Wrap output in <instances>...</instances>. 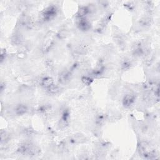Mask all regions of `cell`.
<instances>
[{"label":"cell","instance_id":"cell-1","mask_svg":"<svg viewBox=\"0 0 160 160\" xmlns=\"http://www.w3.org/2000/svg\"><path fill=\"white\" fill-rule=\"evenodd\" d=\"M58 8L54 5H51L42 10L39 15V19L42 22H47L52 21L58 14Z\"/></svg>","mask_w":160,"mask_h":160},{"label":"cell","instance_id":"cell-2","mask_svg":"<svg viewBox=\"0 0 160 160\" xmlns=\"http://www.w3.org/2000/svg\"><path fill=\"white\" fill-rule=\"evenodd\" d=\"M55 37H56V34H53L52 32H49L46 35L42 42L41 50L42 52L44 53L48 52L52 48V47L54 45Z\"/></svg>","mask_w":160,"mask_h":160},{"label":"cell","instance_id":"cell-3","mask_svg":"<svg viewBox=\"0 0 160 160\" xmlns=\"http://www.w3.org/2000/svg\"><path fill=\"white\" fill-rule=\"evenodd\" d=\"M136 100V96L132 92L126 94L122 99V106L125 108H129L134 105Z\"/></svg>","mask_w":160,"mask_h":160},{"label":"cell","instance_id":"cell-4","mask_svg":"<svg viewBox=\"0 0 160 160\" xmlns=\"http://www.w3.org/2000/svg\"><path fill=\"white\" fill-rule=\"evenodd\" d=\"M72 76V71L69 69H64L61 71L58 75V81L59 84H64L69 82Z\"/></svg>","mask_w":160,"mask_h":160},{"label":"cell","instance_id":"cell-5","mask_svg":"<svg viewBox=\"0 0 160 160\" xmlns=\"http://www.w3.org/2000/svg\"><path fill=\"white\" fill-rule=\"evenodd\" d=\"M77 22V27L78 28L83 32L88 31L90 30L91 28V24L90 22L87 19V18H81V19H76Z\"/></svg>","mask_w":160,"mask_h":160},{"label":"cell","instance_id":"cell-6","mask_svg":"<svg viewBox=\"0 0 160 160\" xmlns=\"http://www.w3.org/2000/svg\"><path fill=\"white\" fill-rule=\"evenodd\" d=\"M28 106L25 104H18L14 108V112L16 116H23L28 112Z\"/></svg>","mask_w":160,"mask_h":160},{"label":"cell","instance_id":"cell-7","mask_svg":"<svg viewBox=\"0 0 160 160\" xmlns=\"http://www.w3.org/2000/svg\"><path fill=\"white\" fill-rule=\"evenodd\" d=\"M23 39L22 34L20 32L16 31L11 36V42L14 46H19L23 42Z\"/></svg>","mask_w":160,"mask_h":160},{"label":"cell","instance_id":"cell-8","mask_svg":"<svg viewBox=\"0 0 160 160\" xmlns=\"http://www.w3.org/2000/svg\"><path fill=\"white\" fill-rule=\"evenodd\" d=\"M54 84V79L50 76H44L40 79V85L44 89H46L49 88L51 86Z\"/></svg>","mask_w":160,"mask_h":160},{"label":"cell","instance_id":"cell-9","mask_svg":"<svg viewBox=\"0 0 160 160\" xmlns=\"http://www.w3.org/2000/svg\"><path fill=\"white\" fill-rule=\"evenodd\" d=\"M133 65L132 62L131 60H130L128 58H124L122 59V61L121 62L120 64V68L121 70L122 71H128V69H131L132 66Z\"/></svg>","mask_w":160,"mask_h":160},{"label":"cell","instance_id":"cell-10","mask_svg":"<svg viewBox=\"0 0 160 160\" xmlns=\"http://www.w3.org/2000/svg\"><path fill=\"white\" fill-rule=\"evenodd\" d=\"M106 121V116L102 112H98L95 116V124L98 126H101Z\"/></svg>","mask_w":160,"mask_h":160},{"label":"cell","instance_id":"cell-11","mask_svg":"<svg viewBox=\"0 0 160 160\" xmlns=\"http://www.w3.org/2000/svg\"><path fill=\"white\" fill-rule=\"evenodd\" d=\"M86 141V137H84L82 134H77L74 135L71 139V142L72 144H79L85 142Z\"/></svg>","mask_w":160,"mask_h":160},{"label":"cell","instance_id":"cell-12","mask_svg":"<svg viewBox=\"0 0 160 160\" xmlns=\"http://www.w3.org/2000/svg\"><path fill=\"white\" fill-rule=\"evenodd\" d=\"M152 19L149 16H144L139 21V24L141 27L144 28H148L151 24Z\"/></svg>","mask_w":160,"mask_h":160},{"label":"cell","instance_id":"cell-13","mask_svg":"<svg viewBox=\"0 0 160 160\" xmlns=\"http://www.w3.org/2000/svg\"><path fill=\"white\" fill-rule=\"evenodd\" d=\"M60 90H61L60 87L58 85L56 84L55 83L46 89V91H47L48 93L52 94V95L57 94L58 93H59L60 92Z\"/></svg>","mask_w":160,"mask_h":160},{"label":"cell","instance_id":"cell-14","mask_svg":"<svg viewBox=\"0 0 160 160\" xmlns=\"http://www.w3.org/2000/svg\"><path fill=\"white\" fill-rule=\"evenodd\" d=\"M81 80L85 86H90L94 81V78L91 76L84 75L81 77Z\"/></svg>","mask_w":160,"mask_h":160},{"label":"cell","instance_id":"cell-15","mask_svg":"<svg viewBox=\"0 0 160 160\" xmlns=\"http://www.w3.org/2000/svg\"><path fill=\"white\" fill-rule=\"evenodd\" d=\"M69 34V30L66 28H62L59 30L58 33L56 34V36L59 39H64L66 38Z\"/></svg>","mask_w":160,"mask_h":160},{"label":"cell","instance_id":"cell-16","mask_svg":"<svg viewBox=\"0 0 160 160\" xmlns=\"http://www.w3.org/2000/svg\"><path fill=\"white\" fill-rule=\"evenodd\" d=\"M24 133L26 134V136L28 137H31L34 136V134H36L34 130L31 128V127H28L24 129Z\"/></svg>","mask_w":160,"mask_h":160}]
</instances>
